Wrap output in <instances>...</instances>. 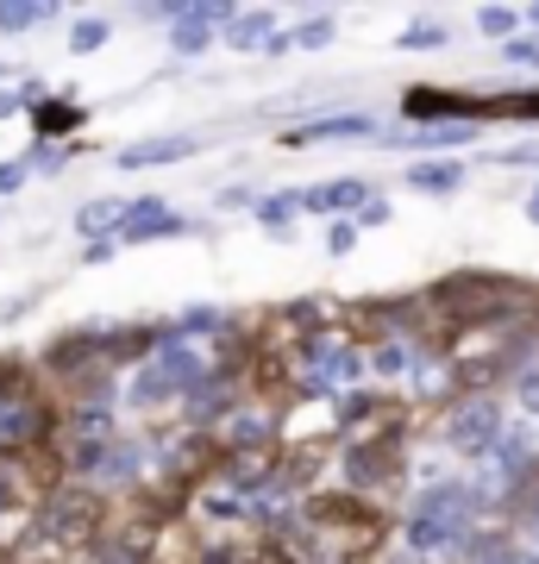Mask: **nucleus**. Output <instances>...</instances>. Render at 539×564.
Instances as JSON below:
<instances>
[{
    "label": "nucleus",
    "instance_id": "nucleus-35",
    "mask_svg": "<svg viewBox=\"0 0 539 564\" xmlns=\"http://www.w3.org/2000/svg\"><path fill=\"white\" fill-rule=\"evenodd\" d=\"M7 508H13V477L0 470V514H7Z\"/></svg>",
    "mask_w": 539,
    "mask_h": 564
},
{
    "label": "nucleus",
    "instance_id": "nucleus-5",
    "mask_svg": "<svg viewBox=\"0 0 539 564\" xmlns=\"http://www.w3.org/2000/svg\"><path fill=\"white\" fill-rule=\"evenodd\" d=\"M301 364H308V383H345L352 370H358V351L352 339H333V333H308L301 339Z\"/></svg>",
    "mask_w": 539,
    "mask_h": 564
},
{
    "label": "nucleus",
    "instance_id": "nucleus-10",
    "mask_svg": "<svg viewBox=\"0 0 539 564\" xmlns=\"http://www.w3.org/2000/svg\"><path fill=\"white\" fill-rule=\"evenodd\" d=\"M233 402H239V395H233V377H226V370H214V377H207V383H195L188 389V421H220V414H233Z\"/></svg>",
    "mask_w": 539,
    "mask_h": 564
},
{
    "label": "nucleus",
    "instance_id": "nucleus-36",
    "mask_svg": "<svg viewBox=\"0 0 539 564\" xmlns=\"http://www.w3.org/2000/svg\"><path fill=\"white\" fill-rule=\"evenodd\" d=\"M533 220H539V202H533Z\"/></svg>",
    "mask_w": 539,
    "mask_h": 564
},
{
    "label": "nucleus",
    "instance_id": "nucleus-34",
    "mask_svg": "<svg viewBox=\"0 0 539 564\" xmlns=\"http://www.w3.org/2000/svg\"><path fill=\"white\" fill-rule=\"evenodd\" d=\"M25 101H32V95H0V120H13V113H20Z\"/></svg>",
    "mask_w": 539,
    "mask_h": 564
},
{
    "label": "nucleus",
    "instance_id": "nucleus-4",
    "mask_svg": "<svg viewBox=\"0 0 539 564\" xmlns=\"http://www.w3.org/2000/svg\"><path fill=\"white\" fill-rule=\"evenodd\" d=\"M445 440H452V452H464V458H483V452H496L502 440V408L496 402H464L452 421H445Z\"/></svg>",
    "mask_w": 539,
    "mask_h": 564
},
{
    "label": "nucleus",
    "instance_id": "nucleus-1",
    "mask_svg": "<svg viewBox=\"0 0 539 564\" xmlns=\"http://www.w3.org/2000/svg\"><path fill=\"white\" fill-rule=\"evenodd\" d=\"M471 508L477 496L464 484H445V489H427L408 514V545L414 552H445V545H464L471 540Z\"/></svg>",
    "mask_w": 539,
    "mask_h": 564
},
{
    "label": "nucleus",
    "instance_id": "nucleus-26",
    "mask_svg": "<svg viewBox=\"0 0 539 564\" xmlns=\"http://www.w3.org/2000/svg\"><path fill=\"white\" fill-rule=\"evenodd\" d=\"M352 245H358V226H352V220H339L333 232H326V251H333V258H345Z\"/></svg>",
    "mask_w": 539,
    "mask_h": 564
},
{
    "label": "nucleus",
    "instance_id": "nucleus-22",
    "mask_svg": "<svg viewBox=\"0 0 539 564\" xmlns=\"http://www.w3.org/2000/svg\"><path fill=\"white\" fill-rule=\"evenodd\" d=\"M245 564H301V558H295L282 540H258L251 552H245Z\"/></svg>",
    "mask_w": 539,
    "mask_h": 564
},
{
    "label": "nucleus",
    "instance_id": "nucleus-20",
    "mask_svg": "<svg viewBox=\"0 0 539 564\" xmlns=\"http://www.w3.org/2000/svg\"><path fill=\"white\" fill-rule=\"evenodd\" d=\"M100 44H107V20H76L69 25V51H76V57H95Z\"/></svg>",
    "mask_w": 539,
    "mask_h": 564
},
{
    "label": "nucleus",
    "instance_id": "nucleus-32",
    "mask_svg": "<svg viewBox=\"0 0 539 564\" xmlns=\"http://www.w3.org/2000/svg\"><path fill=\"white\" fill-rule=\"evenodd\" d=\"M520 408H527V414H539V377H527V383H520Z\"/></svg>",
    "mask_w": 539,
    "mask_h": 564
},
{
    "label": "nucleus",
    "instance_id": "nucleus-12",
    "mask_svg": "<svg viewBox=\"0 0 539 564\" xmlns=\"http://www.w3.org/2000/svg\"><path fill=\"white\" fill-rule=\"evenodd\" d=\"M370 120L364 113H333V120H314V126H295L282 144H320V139H364Z\"/></svg>",
    "mask_w": 539,
    "mask_h": 564
},
{
    "label": "nucleus",
    "instance_id": "nucleus-24",
    "mask_svg": "<svg viewBox=\"0 0 539 564\" xmlns=\"http://www.w3.org/2000/svg\"><path fill=\"white\" fill-rule=\"evenodd\" d=\"M295 195H277V202H258V220L263 226H282V220H295Z\"/></svg>",
    "mask_w": 539,
    "mask_h": 564
},
{
    "label": "nucleus",
    "instance_id": "nucleus-7",
    "mask_svg": "<svg viewBox=\"0 0 539 564\" xmlns=\"http://www.w3.org/2000/svg\"><path fill=\"white\" fill-rule=\"evenodd\" d=\"M396 464H401V452H396V433H377V440H358V445H345V477L358 489H377V484H389L396 477Z\"/></svg>",
    "mask_w": 539,
    "mask_h": 564
},
{
    "label": "nucleus",
    "instance_id": "nucleus-25",
    "mask_svg": "<svg viewBox=\"0 0 539 564\" xmlns=\"http://www.w3.org/2000/svg\"><path fill=\"white\" fill-rule=\"evenodd\" d=\"M440 44H445V32H440V25H414V32L401 39V51H440Z\"/></svg>",
    "mask_w": 539,
    "mask_h": 564
},
{
    "label": "nucleus",
    "instance_id": "nucleus-27",
    "mask_svg": "<svg viewBox=\"0 0 539 564\" xmlns=\"http://www.w3.org/2000/svg\"><path fill=\"white\" fill-rule=\"evenodd\" d=\"M201 564H245V545H226V540H214L207 552H201Z\"/></svg>",
    "mask_w": 539,
    "mask_h": 564
},
{
    "label": "nucleus",
    "instance_id": "nucleus-3",
    "mask_svg": "<svg viewBox=\"0 0 539 564\" xmlns=\"http://www.w3.org/2000/svg\"><path fill=\"white\" fill-rule=\"evenodd\" d=\"M508 295H515V282L502 276H452L433 289V307L445 321H496V314H508Z\"/></svg>",
    "mask_w": 539,
    "mask_h": 564
},
{
    "label": "nucleus",
    "instance_id": "nucleus-30",
    "mask_svg": "<svg viewBox=\"0 0 539 564\" xmlns=\"http://www.w3.org/2000/svg\"><path fill=\"white\" fill-rule=\"evenodd\" d=\"M25 176H32V163H0V195H13Z\"/></svg>",
    "mask_w": 539,
    "mask_h": 564
},
{
    "label": "nucleus",
    "instance_id": "nucleus-9",
    "mask_svg": "<svg viewBox=\"0 0 539 564\" xmlns=\"http://www.w3.org/2000/svg\"><path fill=\"white\" fill-rule=\"evenodd\" d=\"M364 195H370L364 176H333V182H320V188H308L301 207L308 214H345V207H364Z\"/></svg>",
    "mask_w": 539,
    "mask_h": 564
},
{
    "label": "nucleus",
    "instance_id": "nucleus-8",
    "mask_svg": "<svg viewBox=\"0 0 539 564\" xmlns=\"http://www.w3.org/2000/svg\"><path fill=\"white\" fill-rule=\"evenodd\" d=\"M107 358V333H95V326H82V333H63V339L44 345V370H57V377H76L82 364Z\"/></svg>",
    "mask_w": 539,
    "mask_h": 564
},
{
    "label": "nucleus",
    "instance_id": "nucleus-21",
    "mask_svg": "<svg viewBox=\"0 0 539 564\" xmlns=\"http://www.w3.org/2000/svg\"><path fill=\"white\" fill-rule=\"evenodd\" d=\"M289 39H295V51H326V44H333V20H326V13H320V20L295 25V32H289Z\"/></svg>",
    "mask_w": 539,
    "mask_h": 564
},
{
    "label": "nucleus",
    "instance_id": "nucleus-31",
    "mask_svg": "<svg viewBox=\"0 0 539 564\" xmlns=\"http://www.w3.org/2000/svg\"><path fill=\"white\" fill-rule=\"evenodd\" d=\"M508 57H515V63H539V39H515V44H508Z\"/></svg>",
    "mask_w": 539,
    "mask_h": 564
},
{
    "label": "nucleus",
    "instance_id": "nucleus-18",
    "mask_svg": "<svg viewBox=\"0 0 539 564\" xmlns=\"http://www.w3.org/2000/svg\"><path fill=\"white\" fill-rule=\"evenodd\" d=\"M32 120H39V132H44V139H63V132H76L82 107H69V101H57V107H51V101H44L39 113H32Z\"/></svg>",
    "mask_w": 539,
    "mask_h": 564
},
{
    "label": "nucleus",
    "instance_id": "nucleus-23",
    "mask_svg": "<svg viewBox=\"0 0 539 564\" xmlns=\"http://www.w3.org/2000/svg\"><path fill=\"white\" fill-rule=\"evenodd\" d=\"M220 326H226L220 307H188V314H182V333H220Z\"/></svg>",
    "mask_w": 539,
    "mask_h": 564
},
{
    "label": "nucleus",
    "instance_id": "nucleus-29",
    "mask_svg": "<svg viewBox=\"0 0 539 564\" xmlns=\"http://www.w3.org/2000/svg\"><path fill=\"white\" fill-rule=\"evenodd\" d=\"M377 370H408V351H401V339H382V351H377Z\"/></svg>",
    "mask_w": 539,
    "mask_h": 564
},
{
    "label": "nucleus",
    "instance_id": "nucleus-13",
    "mask_svg": "<svg viewBox=\"0 0 539 564\" xmlns=\"http://www.w3.org/2000/svg\"><path fill=\"white\" fill-rule=\"evenodd\" d=\"M170 395H182V383L163 370L158 358H151L139 377H132V402H139V408H158V402H170Z\"/></svg>",
    "mask_w": 539,
    "mask_h": 564
},
{
    "label": "nucleus",
    "instance_id": "nucleus-6",
    "mask_svg": "<svg viewBox=\"0 0 539 564\" xmlns=\"http://www.w3.org/2000/svg\"><path fill=\"white\" fill-rule=\"evenodd\" d=\"M176 232H188V220H182V214H170V207H163V195H144V202L126 207V220H120V232H114V239H120V245H151V239H176Z\"/></svg>",
    "mask_w": 539,
    "mask_h": 564
},
{
    "label": "nucleus",
    "instance_id": "nucleus-15",
    "mask_svg": "<svg viewBox=\"0 0 539 564\" xmlns=\"http://www.w3.org/2000/svg\"><path fill=\"white\" fill-rule=\"evenodd\" d=\"M151 558V533H120V540H100L95 564H144Z\"/></svg>",
    "mask_w": 539,
    "mask_h": 564
},
{
    "label": "nucleus",
    "instance_id": "nucleus-17",
    "mask_svg": "<svg viewBox=\"0 0 539 564\" xmlns=\"http://www.w3.org/2000/svg\"><path fill=\"white\" fill-rule=\"evenodd\" d=\"M408 182H414V188H427V195H452V188L464 182V170H459V163H414V170H408Z\"/></svg>",
    "mask_w": 539,
    "mask_h": 564
},
{
    "label": "nucleus",
    "instance_id": "nucleus-11",
    "mask_svg": "<svg viewBox=\"0 0 539 564\" xmlns=\"http://www.w3.org/2000/svg\"><path fill=\"white\" fill-rule=\"evenodd\" d=\"M201 144L195 139H151V144H132L120 151V170H158V163H188Z\"/></svg>",
    "mask_w": 539,
    "mask_h": 564
},
{
    "label": "nucleus",
    "instance_id": "nucleus-33",
    "mask_svg": "<svg viewBox=\"0 0 539 564\" xmlns=\"http://www.w3.org/2000/svg\"><path fill=\"white\" fill-rule=\"evenodd\" d=\"M508 25H515V13H496V7L483 13V32H508Z\"/></svg>",
    "mask_w": 539,
    "mask_h": 564
},
{
    "label": "nucleus",
    "instance_id": "nucleus-28",
    "mask_svg": "<svg viewBox=\"0 0 539 564\" xmlns=\"http://www.w3.org/2000/svg\"><path fill=\"white\" fill-rule=\"evenodd\" d=\"M114 251H120V239H88V245H82V263L95 270V263H107Z\"/></svg>",
    "mask_w": 539,
    "mask_h": 564
},
{
    "label": "nucleus",
    "instance_id": "nucleus-2",
    "mask_svg": "<svg viewBox=\"0 0 539 564\" xmlns=\"http://www.w3.org/2000/svg\"><path fill=\"white\" fill-rule=\"evenodd\" d=\"M100 521H107V502L95 489H57L39 514V540L57 552H88V545H100Z\"/></svg>",
    "mask_w": 539,
    "mask_h": 564
},
{
    "label": "nucleus",
    "instance_id": "nucleus-16",
    "mask_svg": "<svg viewBox=\"0 0 539 564\" xmlns=\"http://www.w3.org/2000/svg\"><path fill=\"white\" fill-rule=\"evenodd\" d=\"M120 220H126V207L100 195V202H88L76 214V232H82V239H107V226H120Z\"/></svg>",
    "mask_w": 539,
    "mask_h": 564
},
{
    "label": "nucleus",
    "instance_id": "nucleus-19",
    "mask_svg": "<svg viewBox=\"0 0 539 564\" xmlns=\"http://www.w3.org/2000/svg\"><path fill=\"white\" fill-rule=\"evenodd\" d=\"M44 20H57V7H0V32H32Z\"/></svg>",
    "mask_w": 539,
    "mask_h": 564
},
{
    "label": "nucleus",
    "instance_id": "nucleus-14",
    "mask_svg": "<svg viewBox=\"0 0 539 564\" xmlns=\"http://www.w3.org/2000/svg\"><path fill=\"white\" fill-rule=\"evenodd\" d=\"M226 44H233V51H263V44H270V13H263V7H251V13H233V25H226Z\"/></svg>",
    "mask_w": 539,
    "mask_h": 564
}]
</instances>
